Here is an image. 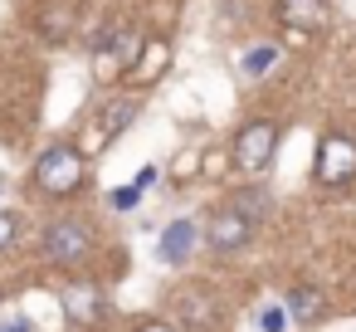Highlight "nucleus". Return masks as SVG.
<instances>
[{"mask_svg":"<svg viewBox=\"0 0 356 332\" xmlns=\"http://www.w3.org/2000/svg\"><path fill=\"white\" fill-rule=\"evenodd\" d=\"M15 244V215H0V249Z\"/></svg>","mask_w":356,"mask_h":332,"instance_id":"17","label":"nucleus"},{"mask_svg":"<svg viewBox=\"0 0 356 332\" xmlns=\"http://www.w3.org/2000/svg\"><path fill=\"white\" fill-rule=\"evenodd\" d=\"M293 317L298 322H317L322 317V293L317 288H298L293 293Z\"/></svg>","mask_w":356,"mask_h":332,"instance_id":"10","label":"nucleus"},{"mask_svg":"<svg viewBox=\"0 0 356 332\" xmlns=\"http://www.w3.org/2000/svg\"><path fill=\"white\" fill-rule=\"evenodd\" d=\"M132 186H137V191H147V186H156V166H142V171H137V181H132Z\"/></svg>","mask_w":356,"mask_h":332,"instance_id":"18","label":"nucleus"},{"mask_svg":"<svg viewBox=\"0 0 356 332\" xmlns=\"http://www.w3.org/2000/svg\"><path fill=\"white\" fill-rule=\"evenodd\" d=\"M195 249H200V225H195V220H171L166 235L156 239V254H161L166 264H186Z\"/></svg>","mask_w":356,"mask_h":332,"instance_id":"6","label":"nucleus"},{"mask_svg":"<svg viewBox=\"0 0 356 332\" xmlns=\"http://www.w3.org/2000/svg\"><path fill=\"white\" fill-rule=\"evenodd\" d=\"M234 210H239V215H244V220L254 225V220H259V215L268 210V196H259V191H244V196L234 200Z\"/></svg>","mask_w":356,"mask_h":332,"instance_id":"12","label":"nucleus"},{"mask_svg":"<svg viewBox=\"0 0 356 332\" xmlns=\"http://www.w3.org/2000/svg\"><path fill=\"white\" fill-rule=\"evenodd\" d=\"M64 308H69L79 322H98V313H103V298H98V288H88V283H74V288L64 293Z\"/></svg>","mask_w":356,"mask_h":332,"instance_id":"9","label":"nucleus"},{"mask_svg":"<svg viewBox=\"0 0 356 332\" xmlns=\"http://www.w3.org/2000/svg\"><path fill=\"white\" fill-rule=\"evenodd\" d=\"M195 171H200V157H191V152H186V157H181L176 166H171V176H176V181H191Z\"/></svg>","mask_w":356,"mask_h":332,"instance_id":"16","label":"nucleus"},{"mask_svg":"<svg viewBox=\"0 0 356 332\" xmlns=\"http://www.w3.org/2000/svg\"><path fill=\"white\" fill-rule=\"evenodd\" d=\"M249 230H254V225H249L239 210H225V215L210 220V244H215V249H244V244H249Z\"/></svg>","mask_w":356,"mask_h":332,"instance_id":"8","label":"nucleus"},{"mask_svg":"<svg viewBox=\"0 0 356 332\" xmlns=\"http://www.w3.org/2000/svg\"><path fill=\"white\" fill-rule=\"evenodd\" d=\"M278 25L283 30L317 35V30L332 25V10H327V0H278Z\"/></svg>","mask_w":356,"mask_h":332,"instance_id":"4","label":"nucleus"},{"mask_svg":"<svg viewBox=\"0 0 356 332\" xmlns=\"http://www.w3.org/2000/svg\"><path fill=\"white\" fill-rule=\"evenodd\" d=\"M312 176H317L322 186H346V181L356 176V142H351V137H322Z\"/></svg>","mask_w":356,"mask_h":332,"instance_id":"2","label":"nucleus"},{"mask_svg":"<svg viewBox=\"0 0 356 332\" xmlns=\"http://www.w3.org/2000/svg\"><path fill=\"white\" fill-rule=\"evenodd\" d=\"M137 200H142L137 186H118V191H113V210H137Z\"/></svg>","mask_w":356,"mask_h":332,"instance_id":"14","label":"nucleus"},{"mask_svg":"<svg viewBox=\"0 0 356 332\" xmlns=\"http://www.w3.org/2000/svg\"><path fill=\"white\" fill-rule=\"evenodd\" d=\"M166 69H171V45H166V40H147V45L137 49L132 69H127V84H156Z\"/></svg>","mask_w":356,"mask_h":332,"instance_id":"7","label":"nucleus"},{"mask_svg":"<svg viewBox=\"0 0 356 332\" xmlns=\"http://www.w3.org/2000/svg\"><path fill=\"white\" fill-rule=\"evenodd\" d=\"M44 254L54 259V264H83V254H88V230L83 225H49V235H44Z\"/></svg>","mask_w":356,"mask_h":332,"instance_id":"5","label":"nucleus"},{"mask_svg":"<svg viewBox=\"0 0 356 332\" xmlns=\"http://www.w3.org/2000/svg\"><path fill=\"white\" fill-rule=\"evenodd\" d=\"M0 332H30V322H25V317H6V322H0Z\"/></svg>","mask_w":356,"mask_h":332,"instance_id":"19","label":"nucleus"},{"mask_svg":"<svg viewBox=\"0 0 356 332\" xmlns=\"http://www.w3.org/2000/svg\"><path fill=\"white\" fill-rule=\"evenodd\" d=\"M259 327H264V332H283V327H288L283 308H264V313H259Z\"/></svg>","mask_w":356,"mask_h":332,"instance_id":"15","label":"nucleus"},{"mask_svg":"<svg viewBox=\"0 0 356 332\" xmlns=\"http://www.w3.org/2000/svg\"><path fill=\"white\" fill-rule=\"evenodd\" d=\"M35 186L44 196H74L83 186V152L79 147H49L35 161Z\"/></svg>","mask_w":356,"mask_h":332,"instance_id":"1","label":"nucleus"},{"mask_svg":"<svg viewBox=\"0 0 356 332\" xmlns=\"http://www.w3.org/2000/svg\"><path fill=\"white\" fill-rule=\"evenodd\" d=\"M273 59H278V54H273V45H264V49H254V54L244 59V74H264Z\"/></svg>","mask_w":356,"mask_h":332,"instance_id":"13","label":"nucleus"},{"mask_svg":"<svg viewBox=\"0 0 356 332\" xmlns=\"http://www.w3.org/2000/svg\"><path fill=\"white\" fill-rule=\"evenodd\" d=\"M132 118H137V103H132V98H127V103H113V108L103 113V132H108V137H118Z\"/></svg>","mask_w":356,"mask_h":332,"instance_id":"11","label":"nucleus"},{"mask_svg":"<svg viewBox=\"0 0 356 332\" xmlns=\"http://www.w3.org/2000/svg\"><path fill=\"white\" fill-rule=\"evenodd\" d=\"M273 147H278V127H273V122H249V127L234 137V161H239V171H264L268 157H273Z\"/></svg>","mask_w":356,"mask_h":332,"instance_id":"3","label":"nucleus"},{"mask_svg":"<svg viewBox=\"0 0 356 332\" xmlns=\"http://www.w3.org/2000/svg\"><path fill=\"white\" fill-rule=\"evenodd\" d=\"M137 332H176V327H171V322H142Z\"/></svg>","mask_w":356,"mask_h":332,"instance_id":"20","label":"nucleus"}]
</instances>
